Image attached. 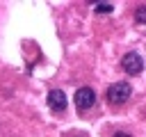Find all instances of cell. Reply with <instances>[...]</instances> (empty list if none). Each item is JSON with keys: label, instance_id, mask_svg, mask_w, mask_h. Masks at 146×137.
Returning a JSON list of instances; mask_svg holds the SVG:
<instances>
[{"label": "cell", "instance_id": "cell-7", "mask_svg": "<svg viewBox=\"0 0 146 137\" xmlns=\"http://www.w3.org/2000/svg\"><path fill=\"white\" fill-rule=\"evenodd\" d=\"M114 137H128V135H125V132H116Z\"/></svg>", "mask_w": 146, "mask_h": 137}, {"label": "cell", "instance_id": "cell-4", "mask_svg": "<svg viewBox=\"0 0 146 137\" xmlns=\"http://www.w3.org/2000/svg\"><path fill=\"white\" fill-rule=\"evenodd\" d=\"M48 107L57 114H62L66 110V96H64L62 89H50L48 91Z\"/></svg>", "mask_w": 146, "mask_h": 137}, {"label": "cell", "instance_id": "cell-3", "mask_svg": "<svg viewBox=\"0 0 146 137\" xmlns=\"http://www.w3.org/2000/svg\"><path fill=\"white\" fill-rule=\"evenodd\" d=\"M94 103H96V94H94L91 87H80V89L75 91V107H78L80 112L89 110Z\"/></svg>", "mask_w": 146, "mask_h": 137}, {"label": "cell", "instance_id": "cell-5", "mask_svg": "<svg viewBox=\"0 0 146 137\" xmlns=\"http://www.w3.org/2000/svg\"><path fill=\"white\" fill-rule=\"evenodd\" d=\"M135 21L139 25H146V5H139L137 11H135Z\"/></svg>", "mask_w": 146, "mask_h": 137}, {"label": "cell", "instance_id": "cell-1", "mask_svg": "<svg viewBox=\"0 0 146 137\" xmlns=\"http://www.w3.org/2000/svg\"><path fill=\"white\" fill-rule=\"evenodd\" d=\"M130 94H132V87H130L128 82H114V84H110V89H107V103H112V105H123V103L130 98Z\"/></svg>", "mask_w": 146, "mask_h": 137}, {"label": "cell", "instance_id": "cell-2", "mask_svg": "<svg viewBox=\"0 0 146 137\" xmlns=\"http://www.w3.org/2000/svg\"><path fill=\"white\" fill-rule=\"evenodd\" d=\"M121 66H123L125 73H130V75H139L141 68H144V59L139 57V53H125L123 59H121Z\"/></svg>", "mask_w": 146, "mask_h": 137}, {"label": "cell", "instance_id": "cell-6", "mask_svg": "<svg viewBox=\"0 0 146 137\" xmlns=\"http://www.w3.org/2000/svg\"><path fill=\"white\" fill-rule=\"evenodd\" d=\"M96 11H98V14H110V11H112V5L100 2V5H96Z\"/></svg>", "mask_w": 146, "mask_h": 137}]
</instances>
